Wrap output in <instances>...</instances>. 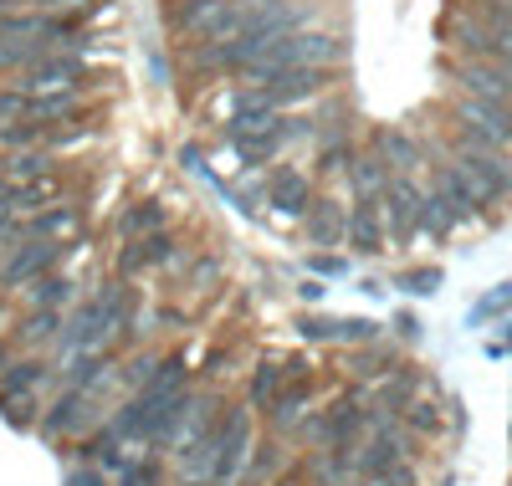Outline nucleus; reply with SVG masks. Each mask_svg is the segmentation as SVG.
<instances>
[{
    "label": "nucleus",
    "instance_id": "obj_35",
    "mask_svg": "<svg viewBox=\"0 0 512 486\" xmlns=\"http://www.w3.org/2000/svg\"><path fill=\"white\" fill-rule=\"evenodd\" d=\"M26 11H67V6H82V0H21Z\"/></svg>",
    "mask_w": 512,
    "mask_h": 486
},
{
    "label": "nucleus",
    "instance_id": "obj_3",
    "mask_svg": "<svg viewBox=\"0 0 512 486\" xmlns=\"http://www.w3.org/2000/svg\"><path fill=\"white\" fill-rule=\"evenodd\" d=\"M11 82L21 87V93H62V87H72V93H93V87H103L82 52H41V57H36L26 72H16Z\"/></svg>",
    "mask_w": 512,
    "mask_h": 486
},
{
    "label": "nucleus",
    "instance_id": "obj_2",
    "mask_svg": "<svg viewBox=\"0 0 512 486\" xmlns=\"http://www.w3.org/2000/svg\"><path fill=\"white\" fill-rule=\"evenodd\" d=\"M246 31V0H169L175 41H226Z\"/></svg>",
    "mask_w": 512,
    "mask_h": 486
},
{
    "label": "nucleus",
    "instance_id": "obj_7",
    "mask_svg": "<svg viewBox=\"0 0 512 486\" xmlns=\"http://www.w3.org/2000/svg\"><path fill=\"white\" fill-rule=\"evenodd\" d=\"M67 251H72V241H41V236L16 241L6 256H0V292H26L36 277L57 272Z\"/></svg>",
    "mask_w": 512,
    "mask_h": 486
},
{
    "label": "nucleus",
    "instance_id": "obj_28",
    "mask_svg": "<svg viewBox=\"0 0 512 486\" xmlns=\"http://www.w3.org/2000/svg\"><path fill=\"white\" fill-rule=\"evenodd\" d=\"M354 149H359V139L349 134V139H328V144H318V180H344V169H349V159H354Z\"/></svg>",
    "mask_w": 512,
    "mask_h": 486
},
{
    "label": "nucleus",
    "instance_id": "obj_15",
    "mask_svg": "<svg viewBox=\"0 0 512 486\" xmlns=\"http://www.w3.org/2000/svg\"><path fill=\"white\" fill-rule=\"evenodd\" d=\"M297 333H303L308 343H349V348L379 343L374 318H297Z\"/></svg>",
    "mask_w": 512,
    "mask_h": 486
},
{
    "label": "nucleus",
    "instance_id": "obj_19",
    "mask_svg": "<svg viewBox=\"0 0 512 486\" xmlns=\"http://www.w3.org/2000/svg\"><path fill=\"white\" fill-rule=\"evenodd\" d=\"M62 328H67V313H57V307H26V313L16 318V328H11V343L41 353V348H57Z\"/></svg>",
    "mask_w": 512,
    "mask_h": 486
},
{
    "label": "nucleus",
    "instance_id": "obj_30",
    "mask_svg": "<svg viewBox=\"0 0 512 486\" xmlns=\"http://www.w3.org/2000/svg\"><path fill=\"white\" fill-rule=\"evenodd\" d=\"M31 118V93H21L16 82H0V123Z\"/></svg>",
    "mask_w": 512,
    "mask_h": 486
},
{
    "label": "nucleus",
    "instance_id": "obj_39",
    "mask_svg": "<svg viewBox=\"0 0 512 486\" xmlns=\"http://www.w3.org/2000/svg\"><path fill=\"white\" fill-rule=\"evenodd\" d=\"M0 180H6V149H0Z\"/></svg>",
    "mask_w": 512,
    "mask_h": 486
},
{
    "label": "nucleus",
    "instance_id": "obj_11",
    "mask_svg": "<svg viewBox=\"0 0 512 486\" xmlns=\"http://www.w3.org/2000/svg\"><path fill=\"white\" fill-rule=\"evenodd\" d=\"M446 47L461 62H502V36L477 16V11H456L446 21Z\"/></svg>",
    "mask_w": 512,
    "mask_h": 486
},
{
    "label": "nucleus",
    "instance_id": "obj_16",
    "mask_svg": "<svg viewBox=\"0 0 512 486\" xmlns=\"http://www.w3.org/2000/svg\"><path fill=\"white\" fill-rule=\"evenodd\" d=\"M303 231H308V241H313L318 251L344 246V236H349V205L333 200V195H318V200L308 205V215H303Z\"/></svg>",
    "mask_w": 512,
    "mask_h": 486
},
{
    "label": "nucleus",
    "instance_id": "obj_37",
    "mask_svg": "<svg viewBox=\"0 0 512 486\" xmlns=\"http://www.w3.org/2000/svg\"><path fill=\"white\" fill-rule=\"evenodd\" d=\"M0 215H16L11 210V180H0Z\"/></svg>",
    "mask_w": 512,
    "mask_h": 486
},
{
    "label": "nucleus",
    "instance_id": "obj_6",
    "mask_svg": "<svg viewBox=\"0 0 512 486\" xmlns=\"http://www.w3.org/2000/svg\"><path fill=\"white\" fill-rule=\"evenodd\" d=\"M338 77H344V67H282L262 82V93L282 108V113H297L308 103H323L328 93H338Z\"/></svg>",
    "mask_w": 512,
    "mask_h": 486
},
{
    "label": "nucleus",
    "instance_id": "obj_18",
    "mask_svg": "<svg viewBox=\"0 0 512 486\" xmlns=\"http://www.w3.org/2000/svg\"><path fill=\"white\" fill-rule=\"evenodd\" d=\"M82 231V205L67 195H57L52 205H41L36 215H26V236H41V241H72Z\"/></svg>",
    "mask_w": 512,
    "mask_h": 486
},
{
    "label": "nucleus",
    "instance_id": "obj_17",
    "mask_svg": "<svg viewBox=\"0 0 512 486\" xmlns=\"http://www.w3.org/2000/svg\"><path fill=\"white\" fill-rule=\"evenodd\" d=\"M57 379V364L41 359V353H26V359H11L6 374H0V405L6 400H31V394H41V384Z\"/></svg>",
    "mask_w": 512,
    "mask_h": 486
},
{
    "label": "nucleus",
    "instance_id": "obj_27",
    "mask_svg": "<svg viewBox=\"0 0 512 486\" xmlns=\"http://www.w3.org/2000/svg\"><path fill=\"white\" fill-rule=\"evenodd\" d=\"M456 231V220H451V210L425 190V200H420V220H415V236H425V241H446Z\"/></svg>",
    "mask_w": 512,
    "mask_h": 486
},
{
    "label": "nucleus",
    "instance_id": "obj_26",
    "mask_svg": "<svg viewBox=\"0 0 512 486\" xmlns=\"http://www.w3.org/2000/svg\"><path fill=\"white\" fill-rule=\"evenodd\" d=\"M41 52H52L47 41H31V36H0V77H16V72H26Z\"/></svg>",
    "mask_w": 512,
    "mask_h": 486
},
{
    "label": "nucleus",
    "instance_id": "obj_5",
    "mask_svg": "<svg viewBox=\"0 0 512 486\" xmlns=\"http://www.w3.org/2000/svg\"><path fill=\"white\" fill-rule=\"evenodd\" d=\"M446 154L461 164V174L472 180V190L482 195L487 210L512 200V154H502V149H472V144H451V139H446Z\"/></svg>",
    "mask_w": 512,
    "mask_h": 486
},
{
    "label": "nucleus",
    "instance_id": "obj_25",
    "mask_svg": "<svg viewBox=\"0 0 512 486\" xmlns=\"http://www.w3.org/2000/svg\"><path fill=\"white\" fill-rule=\"evenodd\" d=\"M282 384H287V364H272V359H262V364H256V374H251V389H246V405L267 415Z\"/></svg>",
    "mask_w": 512,
    "mask_h": 486
},
{
    "label": "nucleus",
    "instance_id": "obj_22",
    "mask_svg": "<svg viewBox=\"0 0 512 486\" xmlns=\"http://www.w3.org/2000/svg\"><path fill=\"white\" fill-rule=\"evenodd\" d=\"M344 180H349L354 195H379L384 185H390V164H384L369 144H359L354 159H349V169H344Z\"/></svg>",
    "mask_w": 512,
    "mask_h": 486
},
{
    "label": "nucleus",
    "instance_id": "obj_23",
    "mask_svg": "<svg viewBox=\"0 0 512 486\" xmlns=\"http://www.w3.org/2000/svg\"><path fill=\"white\" fill-rule=\"evenodd\" d=\"M169 226V210H164V200H134L118 220H113V231H118V241H134V236H149V231H164Z\"/></svg>",
    "mask_w": 512,
    "mask_h": 486
},
{
    "label": "nucleus",
    "instance_id": "obj_38",
    "mask_svg": "<svg viewBox=\"0 0 512 486\" xmlns=\"http://www.w3.org/2000/svg\"><path fill=\"white\" fill-rule=\"evenodd\" d=\"M6 364H11V343L0 338V374H6Z\"/></svg>",
    "mask_w": 512,
    "mask_h": 486
},
{
    "label": "nucleus",
    "instance_id": "obj_20",
    "mask_svg": "<svg viewBox=\"0 0 512 486\" xmlns=\"http://www.w3.org/2000/svg\"><path fill=\"white\" fill-rule=\"evenodd\" d=\"M62 174V154L36 144V149H6V180H26V185H57Z\"/></svg>",
    "mask_w": 512,
    "mask_h": 486
},
{
    "label": "nucleus",
    "instance_id": "obj_10",
    "mask_svg": "<svg viewBox=\"0 0 512 486\" xmlns=\"http://www.w3.org/2000/svg\"><path fill=\"white\" fill-rule=\"evenodd\" d=\"M180 261V246H175V231H149V236H134V241H123L118 246V277L128 282H139L149 272H164V267H175Z\"/></svg>",
    "mask_w": 512,
    "mask_h": 486
},
{
    "label": "nucleus",
    "instance_id": "obj_12",
    "mask_svg": "<svg viewBox=\"0 0 512 486\" xmlns=\"http://www.w3.org/2000/svg\"><path fill=\"white\" fill-rule=\"evenodd\" d=\"M344 246L359 251V256L390 251V231H384L379 195H354V200H349V236H344Z\"/></svg>",
    "mask_w": 512,
    "mask_h": 486
},
{
    "label": "nucleus",
    "instance_id": "obj_14",
    "mask_svg": "<svg viewBox=\"0 0 512 486\" xmlns=\"http://www.w3.org/2000/svg\"><path fill=\"white\" fill-rule=\"evenodd\" d=\"M313 394H318V379H313V374H303V364H287V384L277 389V400H272L267 420H272L282 435H292V425L308 415Z\"/></svg>",
    "mask_w": 512,
    "mask_h": 486
},
{
    "label": "nucleus",
    "instance_id": "obj_1",
    "mask_svg": "<svg viewBox=\"0 0 512 486\" xmlns=\"http://www.w3.org/2000/svg\"><path fill=\"white\" fill-rule=\"evenodd\" d=\"M226 400L216 389H200L195 394V410L175 440V466L185 481H210V461H216V435H221V420H226Z\"/></svg>",
    "mask_w": 512,
    "mask_h": 486
},
{
    "label": "nucleus",
    "instance_id": "obj_29",
    "mask_svg": "<svg viewBox=\"0 0 512 486\" xmlns=\"http://www.w3.org/2000/svg\"><path fill=\"white\" fill-rule=\"evenodd\" d=\"M400 420L410 435H441V405H431V400H415Z\"/></svg>",
    "mask_w": 512,
    "mask_h": 486
},
{
    "label": "nucleus",
    "instance_id": "obj_9",
    "mask_svg": "<svg viewBox=\"0 0 512 486\" xmlns=\"http://www.w3.org/2000/svg\"><path fill=\"white\" fill-rule=\"evenodd\" d=\"M262 195H267V205H272L277 215L303 220L308 205L318 200V180H313V169H303V164H272Z\"/></svg>",
    "mask_w": 512,
    "mask_h": 486
},
{
    "label": "nucleus",
    "instance_id": "obj_21",
    "mask_svg": "<svg viewBox=\"0 0 512 486\" xmlns=\"http://www.w3.org/2000/svg\"><path fill=\"white\" fill-rule=\"evenodd\" d=\"M415 400H420V379H415L405 364H400L395 374H384L379 389H374V410H379V415H390V420H400Z\"/></svg>",
    "mask_w": 512,
    "mask_h": 486
},
{
    "label": "nucleus",
    "instance_id": "obj_33",
    "mask_svg": "<svg viewBox=\"0 0 512 486\" xmlns=\"http://www.w3.org/2000/svg\"><path fill=\"white\" fill-rule=\"evenodd\" d=\"M400 287H405V292H420V297L436 292V287H441V267H410V272L400 277Z\"/></svg>",
    "mask_w": 512,
    "mask_h": 486
},
{
    "label": "nucleus",
    "instance_id": "obj_36",
    "mask_svg": "<svg viewBox=\"0 0 512 486\" xmlns=\"http://www.w3.org/2000/svg\"><path fill=\"white\" fill-rule=\"evenodd\" d=\"M318 272H344V256H313Z\"/></svg>",
    "mask_w": 512,
    "mask_h": 486
},
{
    "label": "nucleus",
    "instance_id": "obj_34",
    "mask_svg": "<svg viewBox=\"0 0 512 486\" xmlns=\"http://www.w3.org/2000/svg\"><path fill=\"white\" fill-rule=\"evenodd\" d=\"M67 486H113V481L103 466H77V471H67Z\"/></svg>",
    "mask_w": 512,
    "mask_h": 486
},
{
    "label": "nucleus",
    "instance_id": "obj_8",
    "mask_svg": "<svg viewBox=\"0 0 512 486\" xmlns=\"http://www.w3.org/2000/svg\"><path fill=\"white\" fill-rule=\"evenodd\" d=\"M420 200H425V180H420V174H390V185L379 190V210H384L390 246H410V241H415Z\"/></svg>",
    "mask_w": 512,
    "mask_h": 486
},
{
    "label": "nucleus",
    "instance_id": "obj_32",
    "mask_svg": "<svg viewBox=\"0 0 512 486\" xmlns=\"http://www.w3.org/2000/svg\"><path fill=\"white\" fill-rule=\"evenodd\" d=\"M512 307V282H502L497 292H487L477 307H472V323H487V318H497V313H507Z\"/></svg>",
    "mask_w": 512,
    "mask_h": 486
},
{
    "label": "nucleus",
    "instance_id": "obj_24",
    "mask_svg": "<svg viewBox=\"0 0 512 486\" xmlns=\"http://www.w3.org/2000/svg\"><path fill=\"white\" fill-rule=\"evenodd\" d=\"M77 302V282L57 267V272H47V277H36L31 287H26V307H57V313H67V307Z\"/></svg>",
    "mask_w": 512,
    "mask_h": 486
},
{
    "label": "nucleus",
    "instance_id": "obj_31",
    "mask_svg": "<svg viewBox=\"0 0 512 486\" xmlns=\"http://www.w3.org/2000/svg\"><path fill=\"white\" fill-rule=\"evenodd\" d=\"M369 481H374V486H420V471L410 466V456H400V461H390L384 471H374Z\"/></svg>",
    "mask_w": 512,
    "mask_h": 486
},
{
    "label": "nucleus",
    "instance_id": "obj_13",
    "mask_svg": "<svg viewBox=\"0 0 512 486\" xmlns=\"http://www.w3.org/2000/svg\"><path fill=\"white\" fill-rule=\"evenodd\" d=\"M364 144L390 164V174H425V159H431L410 128H369Z\"/></svg>",
    "mask_w": 512,
    "mask_h": 486
},
{
    "label": "nucleus",
    "instance_id": "obj_4",
    "mask_svg": "<svg viewBox=\"0 0 512 486\" xmlns=\"http://www.w3.org/2000/svg\"><path fill=\"white\" fill-rule=\"evenodd\" d=\"M256 446V425H251V405H231L216 435V461H210V481L205 486H241L246 461Z\"/></svg>",
    "mask_w": 512,
    "mask_h": 486
}]
</instances>
